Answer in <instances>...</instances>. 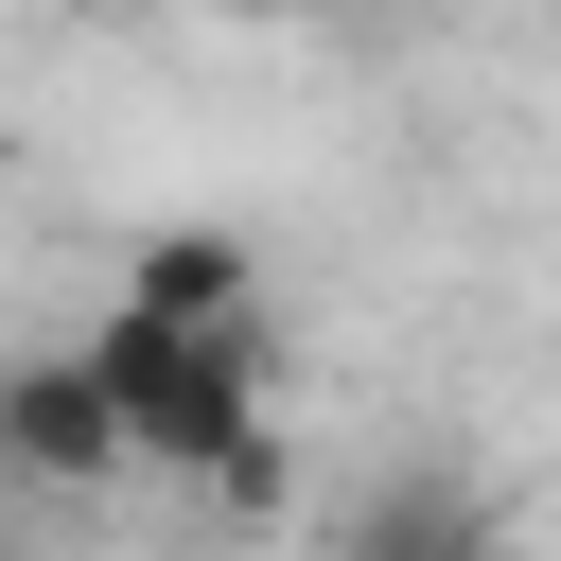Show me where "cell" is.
Wrapping results in <instances>:
<instances>
[{
    "label": "cell",
    "mask_w": 561,
    "mask_h": 561,
    "mask_svg": "<svg viewBox=\"0 0 561 561\" xmlns=\"http://www.w3.org/2000/svg\"><path fill=\"white\" fill-rule=\"evenodd\" d=\"M88 368H105V403H123V456L245 473V438H263V316L193 333V316H140V298H105Z\"/></svg>",
    "instance_id": "1"
},
{
    "label": "cell",
    "mask_w": 561,
    "mask_h": 561,
    "mask_svg": "<svg viewBox=\"0 0 561 561\" xmlns=\"http://www.w3.org/2000/svg\"><path fill=\"white\" fill-rule=\"evenodd\" d=\"M123 298L228 333V316H263V263H245V228H140V245H123Z\"/></svg>",
    "instance_id": "3"
},
{
    "label": "cell",
    "mask_w": 561,
    "mask_h": 561,
    "mask_svg": "<svg viewBox=\"0 0 561 561\" xmlns=\"http://www.w3.org/2000/svg\"><path fill=\"white\" fill-rule=\"evenodd\" d=\"M0 456L53 473V491H105V473H123V403H105V368H88V351H18V368H0Z\"/></svg>",
    "instance_id": "2"
},
{
    "label": "cell",
    "mask_w": 561,
    "mask_h": 561,
    "mask_svg": "<svg viewBox=\"0 0 561 561\" xmlns=\"http://www.w3.org/2000/svg\"><path fill=\"white\" fill-rule=\"evenodd\" d=\"M228 18H280V0H228Z\"/></svg>",
    "instance_id": "4"
}]
</instances>
